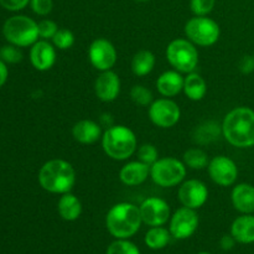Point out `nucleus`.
Instances as JSON below:
<instances>
[{
  "label": "nucleus",
  "instance_id": "obj_14",
  "mask_svg": "<svg viewBox=\"0 0 254 254\" xmlns=\"http://www.w3.org/2000/svg\"><path fill=\"white\" fill-rule=\"evenodd\" d=\"M207 198V186L202 181L196 180V179L185 181L179 189V200L185 207L197 210L205 205Z\"/></svg>",
  "mask_w": 254,
  "mask_h": 254
},
{
  "label": "nucleus",
  "instance_id": "obj_26",
  "mask_svg": "<svg viewBox=\"0 0 254 254\" xmlns=\"http://www.w3.org/2000/svg\"><path fill=\"white\" fill-rule=\"evenodd\" d=\"M171 238L170 231L166 228L158 226V227H151L148 232L145 233V245L151 250H161L169 245Z\"/></svg>",
  "mask_w": 254,
  "mask_h": 254
},
{
  "label": "nucleus",
  "instance_id": "obj_16",
  "mask_svg": "<svg viewBox=\"0 0 254 254\" xmlns=\"http://www.w3.org/2000/svg\"><path fill=\"white\" fill-rule=\"evenodd\" d=\"M30 61L37 71H47L56 62V50L46 40L36 41L30 50Z\"/></svg>",
  "mask_w": 254,
  "mask_h": 254
},
{
  "label": "nucleus",
  "instance_id": "obj_22",
  "mask_svg": "<svg viewBox=\"0 0 254 254\" xmlns=\"http://www.w3.org/2000/svg\"><path fill=\"white\" fill-rule=\"evenodd\" d=\"M57 211L64 221H76L82 213V203L73 193H64L57 203Z\"/></svg>",
  "mask_w": 254,
  "mask_h": 254
},
{
  "label": "nucleus",
  "instance_id": "obj_33",
  "mask_svg": "<svg viewBox=\"0 0 254 254\" xmlns=\"http://www.w3.org/2000/svg\"><path fill=\"white\" fill-rule=\"evenodd\" d=\"M0 59L6 64H17L22 60V54L15 45H6L0 49Z\"/></svg>",
  "mask_w": 254,
  "mask_h": 254
},
{
  "label": "nucleus",
  "instance_id": "obj_4",
  "mask_svg": "<svg viewBox=\"0 0 254 254\" xmlns=\"http://www.w3.org/2000/svg\"><path fill=\"white\" fill-rule=\"evenodd\" d=\"M102 146L113 160H127L136 150V136L126 126H112L102 135Z\"/></svg>",
  "mask_w": 254,
  "mask_h": 254
},
{
  "label": "nucleus",
  "instance_id": "obj_5",
  "mask_svg": "<svg viewBox=\"0 0 254 254\" xmlns=\"http://www.w3.org/2000/svg\"><path fill=\"white\" fill-rule=\"evenodd\" d=\"M4 37L17 47L32 46L39 41V25L31 17L15 15L9 17L2 26Z\"/></svg>",
  "mask_w": 254,
  "mask_h": 254
},
{
  "label": "nucleus",
  "instance_id": "obj_15",
  "mask_svg": "<svg viewBox=\"0 0 254 254\" xmlns=\"http://www.w3.org/2000/svg\"><path fill=\"white\" fill-rule=\"evenodd\" d=\"M94 92L102 102H113L121 92V79L116 72L103 71L96 79Z\"/></svg>",
  "mask_w": 254,
  "mask_h": 254
},
{
  "label": "nucleus",
  "instance_id": "obj_41",
  "mask_svg": "<svg viewBox=\"0 0 254 254\" xmlns=\"http://www.w3.org/2000/svg\"><path fill=\"white\" fill-rule=\"evenodd\" d=\"M197 254H211V253H207V252H200V253H197Z\"/></svg>",
  "mask_w": 254,
  "mask_h": 254
},
{
  "label": "nucleus",
  "instance_id": "obj_35",
  "mask_svg": "<svg viewBox=\"0 0 254 254\" xmlns=\"http://www.w3.org/2000/svg\"><path fill=\"white\" fill-rule=\"evenodd\" d=\"M31 9L35 14L40 16H46L54 9V1L52 0H31L30 1Z\"/></svg>",
  "mask_w": 254,
  "mask_h": 254
},
{
  "label": "nucleus",
  "instance_id": "obj_8",
  "mask_svg": "<svg viewBox=\"0 0 254 254\" xmlns=\"http://www.w3.org/2000/svg\"><path fill=\"white\" fill-rule=\"evenodd\" d=\"M188 39L197 46H212L220 39L221 30L215 20L207 16H195L185 25Z\"/></svg>",
  "mask_w": 254,
  "mask_h": 254
},
{
  "label": "nucleus",
  "instance_id": "obj_11",
  "mask_svg": "<svg viewBox=\"0 0 254 254\" xmlns=\"http://www.w3.org/2000/svg\"><path fill=\"white\" fill-rule=\"evenodd\" d=\"M208 174L212 181L217 185L227 188L233 185L238 178V168L235 161L228 156H215L208 163Z\"/></svg>",
  "mask_w": 254,
  "mask_h": 254
},
{
  "label": "nucleus",
  "instance_id": "obj_10",
  "mask_svg": "<svg viewBox=\"0 0 254 254\" xmlns=\"http://www.w3.org/2000/svg\"><path fill=\"white\" fill-rule=\"evenodd\" d=\"M197 227L198 216L196 211L184 206L171 216L169 231L176 240H186L196 232Z\"/></svg>",
  "mask_w": 254,
  "mask_h": 254
},
{
  "label": "nucleus",
  "instance_id": "obj_17",
  "mask_svg": "<svg viewBox=\"0 0 254 254\" xmlns=\"http://www.w3.org/2000/svg\"><path fill=\"white\" fill-rule=\"evenodd\" d=\"M232 205L238 212L251 215L254 212V186L251 184H238L231 193Z\"/></svg>",
  "mask_w": 254,
  "mask_h": 254
},
{
  "label": "nucleus",
  "instance_id": "obj_34",
  "mask_svg": "<svg viewBox=\"0 0 254 254\" xmlns=\"http://www.w3.org/2000/svg\"><path fill=\"white\" fill-rule=\"evenodd\" d=\"M37 25H39V36L44 40L54 39L56 32L59 31V26H57L56 22L52 21V20H41Z\"/></svg>",
  "mask_w": 254,
  "mask_h": 254
},
{
  "label": "nucleus",
  "instance_id": "obj_40",
  "mask_svg": "<svg viewBox=\"0 0 254 254\" xmlns=\"http://www.w3.org/2000/svg\"><path fill=\"white\" fill-rule=\"evenodd\" d=\"M133 1H136V2H146V1H149V0H133Z\"/></svg>",
  "mask_w": 254,
  "mask_h": 254
},
{
  "label": "nucleus",
  "instance_id": "obj_25",
  "mask_svg": "<svg viewBox=\"0 0 254 254\" xmlns=\"http://www.w3.org/2000/svg\"><path fill=\"white\" fill-rule=\"evenodd\" d=\"M155 67V56L151 51L140 50L131 60V71L135 76L144 77L150 73Z\"/></svg>",
  "mask_w": 254,
  "mask_h": 254
},
{
  "label": "nucleus",
  "instance_id": "obj_30",
  "mask_svg": "<svg viewBox=\"0 0 254 254\" xmlns=\"http://www.w3.org/2000/svg\"><path fill=\"white\" fill-rule=\"evenodd\" d=\"M54 46L59 50H68L74 44V35L68 29H59L52 39Z\"/></svg>",
  "mask_w": 254,
  "mask_h": 254
},
{
  "label": "nucleus",
  "instance_id": "obj_2",
  "mask_svg": "<svg viewBox=\"0 0 254 254\" xmlns=\"http://www.w3.org/2000/svg\"><path fill=\"white\" fill-rule=\"evenodd\" d=\"M141 223L143 220L140 208L129 202L114 205L106 217L107 230L117 240H128L133 237L139 231Z\"/></svg>",
  "mask_w": 254,
  "mask_h": 254
},
{
  "label": "nucleus",
  "instance_id": "obj_7",
  "mask_svg": "<svg viewBox=\"0 0 254 254\" xmlns=\"http://www.w3.org/2000/svg\"><path fill=\"white\" fill-rule=\"evenodd\" d=\"M150 176L161 188H174L185 179L186 165L175 158L158 159L150 166Z\"/></svg>",
  "mask_w": 254,
  "mask_h": 254
},
{
  "label": "nucleus",
  "instance_id": "obj_24",
  "mask_svg": "<svg viewBox=\"0 0 254 254\" xmlns=\"http://www.w3.org/2000/svg\"><path fill=\"white\" fill-rule=\"evenodd\" d=\"M221 134H222V126L213 121H207L196 128L193 140L200 145H206L217 140Z\"/></svg>",
  "mask_w": 254,
  "mask_h": 254
},
{
  "label": "nucleus",
  "instance_id": "obj_20",
  "mask_svg": "<svg viewBox=\"0 0 254 254\" xmlns=\"http://www.w3.org/2000/svg\"><path fill=\"white\" fill-rule=\"evenodd\" d=\"M184 77L179 71H166L159 76L156 88L164 97H175L184 89Z\"/></svg>",
  "mask_w": 254,
  "mask_h": 254
},
{
  "label": "nucleus",
  "instance_id": "obj_18",
  "mask_svg": "<svg viewBox=\"0 0 254 254\" xmlns=\"http://www.w3.org/2000/svg\"><path fill=\"white\" fill-rule=\"evenodd\" d=\"M150 175V166L141 161H130L119 171V179L124 185L138 186Z\"/></svg>",
  "mask_w": 254,
  "mask_h": 254
},
{
  "label": "nucleus",
  "instance_id": "obj_23",
  "mask_svg": "<svg viewBox=\"0 0 254 254\" xmlns=\"http://www.w3.org/2000/svg\"><path fill=\"white\" fill-rule=\"evenodd\" d=\"M184 92L191 101H201L206 96L207 84L198 73H189L184 79Z\"/></svg>",
  "mask_w": 254,
  "mask_h": 254
},
{
  "label": "nucleus",
  "instance_id": "obj_38",
  "mask_svg": "<svg viewBox=\"0 0 254 254\" xmlns=\"http://www.w3.org/2000/svg\"><path fill=\"white\" fill-rule=\"evenodd\" d=\"M236 242L237 241L235 240L232 235H225L220 241V246L223 251H231L233 247H235Z\"/></svg>",
  "mask_w": 254,
  "mask_h": 254
},
{
  "label": "nucleus",
  "instance_id": "obj_21",
  "mask_svg": "<svg viewBox=\"0 0 254 254\" xmlns=\"http://www.w3.org/2000/svg\"><path fill=\"white\" fill-rule=\"evenodd\" d=\"M231 235L242 245L254 243V216L252 213L236 218L231 226Z\"/></svg>",
  "mask_w": 254,
  "mask_h": 254
},
{
  "label": "nucleus",
  "instance_id": "obj_31",
  "mask_svg": "<svg viewBox=\"0 0 254 254\" xmlns=\"http://www.w3.org/2000/svg\"><path fill=\"white\" fill-rule=\"evenodd\" d=\"M158 150L153 144H144L138 149V158L139 161L151 166L156 160H158Z\"/></svg>",
  "mask_w": 254,
  "mask_h": 254
},
{
  "label": "nucleus",
  "instance_id": "obj_29",
  "mask_svg": "<svg viewBox=\"0 0 254 254\" xmlns=\"http://www.w3.org/2000/svg\"><path fill=\"white\" fill-rule=\"evenodd\" d=\"M107 254H140V251L130 241L117 240L109 245Z\"/></svg>",
  "mask_w": 254,
  "mask_h": 254
},
{
  "label": "nucleus",
  "instance_id": "obj_3",
  "mask_svg": "<svg viewBox=\"0 0 254 254\" xmlns=\"http://www.w3.org/2000/svg\"><path fill=\"white\" fill-rule=\"evenodd\" d=\"M39 183L44 190L51 193L69 192L76 183L73 166L62 159H52L45 163L39 171Z\"/></svg>",
  "mask_w": 254,
  "mask_h": 254
},
{
  "label": "nucleus",
  "instance_id": "obj_36",
  "mask_svg": "<svg viewBox=\"0 0 254 254\" xmlns=\"http://www.w3.org/2000/svg\"><path fill=\"white\" fill-rule=\"evenodd\" d=\"M31 0H0V5L10 11H19L26 7Z\"/></svg>",
  "mask_w": 254,
  "mask_h": 254
},
{
  "label": "nucleus",
  "instance_id": "obj_19",
  "mask_svg": "<svg viewBox=\"0 0 254 254\" xmlns=\"http://www.w3.org/2000/svg\"><path fill=\"white\" fill-rule=\"evenodd\" d=\"M74 140L81 144H94L102 138V129L98 123L89 119L77 122L72 128Z\"/></svg>",
  "mask_w": 254,
  "mask_h": 254
},
{
  "label": "nucleus",
  "instance_id": "obj_1",
  "mask_svg": "<svg viewBox=\"0 0 254 254\" xmlns=\"http://www.w3.org/2000/svg\"><path fill=\"white\" fill-rule=\"evenodd\" d=\"M222 135L236 148L254 146V111L248 107L232 109L222 122Z\"/></svg>",
  "mask_w": 254,
  "mask_h": 254
},
{
  "label": "nucleus",
  "instance_id": "obj_27",
  "mask_svg": "<svg viewBox=\"0 0 254 254\" xmlns=\"http://www.w3.org/2000/svg\"><path fill=\"white\" fill-rule=\"evenodd\" d=\"M208 163L210 160H208L207 154L202 149L191 148L184 154V164L193 170H202V169L207 168Z\"/></svg>",
  "mask_w": 254,
  "mask_h": 254
},
{
  "label": "nucleus",
  "instance_id": "obj_6",
  "mask_svg": "<svg viewBox=\"0 0 254 254\" xmlns=\"http://www.w3.org/2000/svg\"><path fill=\"white\" fill-rule=\"evenodd\" d=\"M166 59L176 71L191 73L197 67L198 52L190 40L176 39L169 44Z\"/></svg>",
  "mask_w": 254,
  "mask_h": 254
},
{
  "label": "nucleus",
  "instance_id": "obj_9",
  "mask_svg": "<svg viewBox=\"0 0 254 254\" xmlns=\"http://www.w3.org/2000/svg\"><path fill=\"white\" fill-rule=\"evenodd\" d=\"M180 117L179 106L169 98L156 99L149 107V118L159 128H171L180 121Z\"/></svg>",
  "mask_w": 254,
  "mask_h": 254
},
{
  "label": "nucleus",
  "instance_id": "obj_32",
  "mask_svg": "<svg viewBox=\"0 0 254 254\" xmlns=\"http://www.w3.org/2000/svg\"><path fill=\"white\" fill-rule=\"evenodd\" d=\"M216 0H191L190 7L195 16H207L213 10Z\"/></svg>",
  "mask_w": 254,
  "mask_h": 254
},
{
  "label": "nucleus",
  "instance_id": "obj_28",
  "mask_svg": "<svg viewBox=\"0 0 254 254\" xmlns=\"http://www.w3.org/2000/svg\"><path fill=\"white\" fill-rule=\"evenodd\" d=\"M130 98L135 104L141 107L150 106L153 103V93L146 87L136 84L130 89Z\"/></svg>",
  "mask_w": 254,
  "mask_h": 254
},
{
  "label": "nucleus",
  "instance_id": "obj_12",
  "mask_svg": "<svg viewBox=\"0 0 254 254\" xmlns=\"http://www.w3.org/2000/svg\"><path fill=\"white\" fill-rule=\"evenodd\" d=\"M88 59L98 71H108L117 62V50L107 39H96L88 49Z\"/></svg>",
  "mask_w": 254,
  "mask_h": 254
},
{
  "label": "nucleus",
  "instance_id": "obj_37",
  "mask_svg": "<svg viewBox=\"0 0 254 254\" xmlns=\"http://www.w3.org/2000/svg\"><path fill=\"white\" fill-rule=\"evenodd\" d=\"M238 68L243 74H250L254 72V56H251V55L243 56L238 64Z\"/></svg>",
  "mask_w": 254,
  "mask_h": 254
},
{
  "label": "nucleus",
  "instance_id": "obj_13",
  "mask_svg": "<svg viewBox=\"0 0 254 254\" xmlns=\"http://www.w3.org/2000/svg\"><path fill=\"white\" fill-rule=\"evenodd\" d=\"M143 223L150 227L165 225L170 218V206L165 200L159 197H149L143 201L140 206Z\"/></svg>",
  "mask_w": 254,
  "mask_h": 254
},
{
  "label": "nucleus",
  "instance_id": "obj_39",
  "mask_svg": "<svg viewBox=\"0 0 254 254\" xmlns=\"http://www.w3.org/2000/svg\"><path fill=\"white\" fill-rule=\"evenodd\" d=\"M7 76H9V71H7V67L5 64V62L0 59V88L5 84L6 82Z\"/></svg>",
  "mask_w": 254,
  "mask_h": 254
}]
</instances>
